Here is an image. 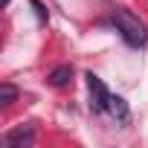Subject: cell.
Returning <instances> with one entry per match:
<instances>
[{
	"label": "cell",
	"instance_id": "5b68a950",
	"mask_svg": "<svg viewBox=\"0 0 148 148\" xmlns=\"http://www.w3.org/2000/svg\"><path fill=\"white\" fill-rule=\"evenodd\" d=\"M108 110L119 119V122H128L131 119V110H128V102L122 99V96H110V105H108Z\"/></svg>",
	"mask_w": 148,
	"mask_h": 148
},
{
	"label": "cell",
	"instance_id": "6da1fadb",
	"mask_svg": "<svg viewBox=\"0 0 148 148\" xmlns=\"http://www.w3.org/2000/svg\"><path fill=\"white\" fill-rule=\"evenodd\" d=\"M113 23H116V29L122 32V38H125L131 47H145L148 29H145V23H142L136 15H131L128 9H113Z\"/></svg>",
	"mask_w": 148,
	"mask_h": 148
},
{
	"label": "cell",
	"instance_id": "8992f818",
	"mask_svg": "<svg viewBox=\"0 0 148 148\" xmlns=\"http://www.w3.org/2000/svg\"><path fill=\"white\" fill-rule=\"evenodd\" d=\"M15 99H18V87H15V84H9V82L0 84V105L6 108V105H12Z\"/></svg>",
	"mask_w": 148,
	"mask_h": 148
},
{
	"label": "cell",
	"instance_id": "3957f363",
	"mask_svg": "<svg viewBox=\"0 0 148 148\" xmlns=\"http://www.w3.org/2000/svg\"><path fill=\"white\" fill-rule=\"evenodd\" d=\"M32 142H35V128H32V125L12 128V131L3 136V145H9V148H29Z\"/></svg>",
	"mask_w": 148,
	"mask_h": 148
},
{
	"label": "cell",
	"instance_id": "52a82bcc",
	"mask_svg": "<svg viewBox=\"0 0 148 148\" xmlns=\"http://www.w3.org/2000/svg\"><path fill=\"white\" fill-rule=\"evenodd\" d=\"M32 9H35L38 21H47V9H44V3H41V0H32Z\"/></svg>",
	"mask_w": 148,
	"mask_h": 148
},
{
	"label": "cell",
	"instance_id": "277c9868",
	"mask_svg": "<svg viewBox=\"0 0 148 148\" xmlns=\"http://www.w3.org/2000/svg\"><path fill=\"white\" fill-rule=\"evenodd\" d=\"M70 79H73V67H70V64L55 67L49 76H47V82H49L52 87H64V84H70Z\"/></svg>",
	"mask_w": 148,
	"mask_h": 148
},
{
	"label": "cell",
	"instance_id": "7a4b0ae2",
	"mask_svg": "<svg viewBox=\"0 0 148 148\" xmlns=\"http://www.w3.org/2000/svg\"><path fill=\"white\" fill-rule=\"evenodd\" d=\"M87 90H90V108L99 113V110H108V105H110V93H108V87H105V82L99 79V76H93V73H87Z\"/></svg>",
	"mask_w": 148,
	"mask_h": 148
}]
</instances>
